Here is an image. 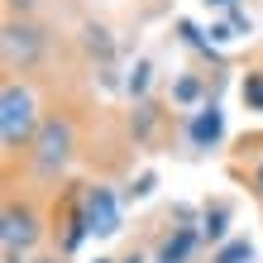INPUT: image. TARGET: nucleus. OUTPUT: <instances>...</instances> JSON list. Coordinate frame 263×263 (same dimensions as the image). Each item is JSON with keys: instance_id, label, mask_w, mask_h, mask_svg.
<instances>
[{"instance_id": "15", "label": "nucleus", "mask_w": 263, "mask_h": 263, "mask_svg": "<svg viewBox=\"0 0 263 263\" xmlns=\"http://www.w3.org/2000/svg\"><path fill=\"white\" fill-rule=\"evenodd\" d=\"M244 182H249V192L263 201V158H254V163H249V177H244Z\"/></svg>"}, {"instance_id": "14", "label": "nucleus", "mask_w": 263, "mask_h": 263, "mask_svg": "<svg viewBox=\"0 0 263 263\" xmlns=\"http://www.w3.org/2000/svg\"><path fill=\"white\" fill-rule=\"evenodd\" d=\"M153 182H158V177H153V173H139V177L129 182V192H125V196H129V201H144V196L153 192Z\"/></svg>"}, {"instance_id": "9", "label": "nucleus", "mask_w": 263, "mask_h": 263, "mask_svg": "<svg viewBox=\"0 0 263 263\" xmlns=\"http://www.w3.org/2000/svg\"><path fill=\"white\" fill-rule=\"evenodd\" d=\"M173 105H182V110H201V105H206V82H201V77H177L173 82Z\"/></svg>"}, {"instance_id": "8", "label": "nucleus", "mask_w": 263, "mask_h": 263, "mask_svg": "<svg viewBox=\"0 0 263 263\" xmlns=\"http://www.w3.org/2000/svg\"><path fill=\"white\" fill-rule=\"evenodd\" d=\"M230 220H235V206L230 201H206V211H201V239L211 244H225L230 239Z\"/></svg>"}, {"instance_id": "5", "label": "nucleus", "mask_w": 263, "mask_h": 263, "mask_svg": "<svg viewBox=\"0 0 263 263\" xmlns=\"http://www.w3.org/2000/svg\"><path fill=\"white\" fill-rule=\"evenodd\" d=\"M77 201H82V220L91 230V239L120 235V196L105 187V182H86V187L77 192Z\"/></svg>"}, {"instance_id": "19", "label": "nucleus", "mask_w": 263, "mask_h": 263, "mask_svg": "<svg viewBox=\"0 0 263 263\" xmlns=\"http://www.w3.org/2000/svg\"><path fill=\"white\" fill-rule=\"evenodd\" d=\"M5 263H24V254H5Z\"/></svg>"}, {"instance_id": "11", "label": "nucleus", "mask_w": 263, "mask_h": 263, "mask_svg": "<svg viewBox=\"0 0 263 263\" xmlns=\"http://www.w3.org/2000/svg\"><path fill=\"white\" fill-rule=\"evenodd\" d=\"M239 96H244V105H249V110H258V115H263V67H254L249 77H244Z\"/></svg>"}, {"instance_id": "7", "label": "nucleus", "mask_w": 263, "mask_h": 263, "mask_svg": "<svg viewBox=\"0 0 263 263\" xmlns=\"http://www.w3.org/2000/svg\"><path fill=\"white\" fill-rule=\"evenodd\" d=\"M196 249H201V225H173V235L158 249V263H192Z\"/></svg>"}, {"instance_id": "17", "label": "nucleus", "mask_w": 263, "mask_h": 263, "mask_svg": "<svg viewBox=\"0 0 263 263\" xmlns=\"http://www.w3.org/2000/svg\"><path fill=\"white\" fill-rule=\"evenodd\" d=\"M120 263H148V254H144V249H129V254L120 258Z\"/></svg>"}, {"instance_id": "16", "label": "nucleus", "mask_w": 263, "mask_h": 263, "mask_svg": "<svg viewBox=\"0 0 263 263\" xmlns=\"http://www.w3.org/2000/svg\"><path fill=\"white\" fill-rule=\"evenodd\" d=\"M206 5H211V10H225V14H230L235 5H244V0H206Z\"/></svg>"}, {"instance_id": "4", "label": "nucleus", "mask_w": 263, "mask_h": 263, "mask_svg": "<svg viewBox=\"0 0 263 263\" xmlns=\"http://www.w3.org/2000/svg\"><path fill=\"white\" fill-rule=\"evenodd\" d=\"M43 235L48 230H43V215H39L34 201L5 196V211H0V249L5 254H29Z\"/></svg>"}, {"instance_id": "10", "label": "nucleus", "mask_w": 263, "mask_h": 263, "mask_svg": "<svg viewBox=\"0 0 263 263\" xmlns=\"http://www.w3.org/2000/svg\"><path fill=\"white\" fill-rule=\"evenodd\" d=\"M211 263H254V239L230 235L225 244H215V249H211Z\"/></svg>"}, {"instance_id": "1", "label": "nucleus", "mask_w": 263, "mask_h": 263, "mask_svg": "<svg viewBox=\"0 0 263 263\" xmlns=\"http://www.w3.org/2000/svg\"><path fill=\"white\" fill-rule=\"evenodd\" d=\"M39 125H43V115H39L34 86L20 82V77H5V86H0V144H5V158L29 153Z\"/></svg>"}, {"instance_id": "6", "label": "nucleus", "mask_w": 263, "mask_h": 263, "mask_svg": "<svg viewBox=\"0 0 263 263\" xmlns=\"http://www.w3.org/2000/svg\"><path fill=\"white\" fill-rule=\"evenodd\" d=\"M220 139H225V110L215 101H206L201 110L187 115V144L192 148H215Z\"/></svg>"}, {"instance_id": "21", "label": "nucleus", "mask_w": 263, "mask_h": 263, "mask_svg": "<svg viewBox=\"0 0 263 263\" xmlns=\"http://www.w3.org/2000/svg\"><path fill=\"white\" fill-rule=\"evenodd\" d=\"M153 263H158V258H153Z\"/></svg>"}, {"instance_id": "12", "label": "nucleus", "mask_w": 263, "mask_h": 263, "mask_svg": "<svg viewBox=\"0 0 263 263\" xmlns=\"http://www.w3.org/2000/svg\"><path fill=\"white\" fill-rule=\"evenodd\" d=\"M148 72H153V63H134V72H129V96L144 101V91H148Z\"/></svg>"}, {"instance_id": "20", "label": "nucleus", "mask_w": 263, "mask_h": 263, "mask_svg": "<svg viewBox=\"0 0 263 263\" xmlns=\"http://www.w3.org/2000/svg\"><path fill=\"white\" fill-rule=\"evenodd\" d=\"M96 263H120V258H105V254H101V258H96Z\"/></svg>"}, {"instance_id": "2", "label": "nucleus", "mask_w": 263, "mask_h": 263, "mask_svg": "<svg viewBox=\"0 0 263 263\" xmlns=\"http://www.w3.org/2000/svg\"><path fill=\"white\" fill-rule=\"evenodd\" d=\"M72 153H77V125L72 115H43V125L34 134V144H29V173H34V182H53L72 167Z\"/></svg>"}, {"instance_id": "13", "label": "nucleus", "mask_w": 263, "mask_h": 263, "mask_svg": "<svg viewBox=\"0 0 263 263\" xmlns=\"http://www.w3.org/2000/svg\"><path fill=\"white\" fill-rule=\"evenodd\" d=\"M225 24L235 29V39H239V34H254V20H249V10H244V5L230 10V14H225Z\"/></svg>"}, {"instance_id": "18", "label": "nucleus", "mask_w": 263, "mask_h": 263, "mask_svg": "<svg viewBox=\"0 0 263 263\" xmlns=\"http://www.w3.org/2000/svg\"><path fill=\"white\" fill-rule=\"evenodd\" d=\"M34 263H67L63 254H48V258H34Z\"/></svg>"}, {"instance_id": "3", "label": "nucleus", "mask_w": 263, "mask_h": 263, "mask_svg": "<svg viewBox=\"0 0 263 263\" xmlns=\"http://www.w3.org/2000/svg\"><path fill=\"white\" fill-rule=\"evenodd\" d=\"M53 48V34L24 14H10L5 20V34H0V58H5L10 72H34Z\"/></svg>"}]
</instances>
